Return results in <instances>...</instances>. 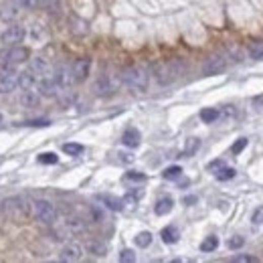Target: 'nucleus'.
Instances as JSON below:
<instances>
[{
  "instance_id": "0eeeda50",
  "label": "nucleus",
  "mask_w": 263,
  "mask_h": 263,
  "mask_svg": "<svg viewBox=\"0 0 263 263\" xmlns=\"http://www.w3.org/2000/svg\"><path fill=\"white\" fill-rule=\"evenodd\" d=\"M225 69H227V55H213L203 65V73L205 75H219Z\"/></svg>"
},
{
  "instance_id": "58836bf2",
  "label": "nucleus",
  "mask_w": 263,
  "mask_h": 263,
  "mask_svg": "<svg viewBox=\"0 0 263 263\" xmlns=\"http://www.w3.org/2000/svg\"><path fill=\"white\" fill-rule=\"evenodd\" d=\"M22 8H26V10H35V8H39L41 6V0H16Z\"/></svg>"
},
{
  "instance_id": "f257e3e1",
  "label": "nucleus",
  "mask_w": 263,
  "mask_h": 263,
  "mask_svg": "<svg viewBox=\"0 0 263 263\" xmlns=\"http://www.w3.org/2000/svg\"><path fill=\"white\" fill-rule=\"evenodd\" d=\"M184 71H186V63L182 59H170L164 63H156L152 69V75L158 85L166 87V85H172L174 81H178L184 75Z\"/></svg>"
},
{
  "instance_id": "7ed1b4c3",
  "label": "nucleus",
  "mask_w": 263,
  "mask_h": 263,
  "mask_svg": "<svg viewBox=\"0 0 263 263\" xmlns=\"http://www.w3.org/2000/svg\"><path fill=\"white\" fill-rule=\"evenodd\" d=\"M30 217L39 223H45V225H53L57 219H59V211L55 209V205H51L49 201L45 199H37V201H30Z\"/></svg>"
},
{
  "instance_id": "423d86ee",
  "label": "nucleus",
  "mask_w": 263,
  "mask_h": 263,
  "mask_svg": "<svg viewBox=\"0 0 263 263\" xmlns=\"http://www.w3.org/2000/svg\"><path fill=\"white\" fill-rule=\"evenodd\" d=\"M26 59H28V51L22 49V47H14L0 57V67H12V65H18Z\"/></svg>"
},
{
  "instance_id": "a211bd4d",
  "label": "nucleus",
  "mask_w": 263,
  "mask_h": 263,
  "mask_svg": "<svg viewBox=\"0 0 263 263\" xmlns=\"http://www.w3.org/2000/svg\"><path fill=\"white\" fill-rule=\"evenodd\" d=\"M172 207H174V199L172 196H160L156 201V205H154V213L158 217H164V215H168L172 211Z\"/></svg>"
},
{
  "instance_id": "aec40b11",
  "label": "nucleus",
  "mask_w": 263,
  "mask_h": 263,
  "mask_svg": "<svg viewBox=\"0 0 263 263\" xmlns=\"http://www.w3.org/2000/svg\"><path fill=\"white\" fill-rule=\"evenodd\" d=\"M140 140H142V136H140V132L136 130V128H128V130L124 132V136H122V142L128 148H138L140 146Z\"/></svg>"
},
{
  "instance_id": "dca6fc26",
  "label": "nucleus",
  "mask_w": 263,
  "mask_h": 263,
  "mask_svg": "<svg viewBox=\"0 0 263 263\" xmlns=\"http://www.w3.org/2000/svg\"><path fill=\"white\" fill-rule=\"evenodd\" d=\"M37 79H39V77L35 75L32 69H24V71L18 73V87H20V89L35 87V85H37Z\"/></svg>"
},
{
  "instance_id": "c03bdc74",
  "label": "nucleus",
  "mask_w": 263,
  "mask_h": 263,
  "mask_svg": "<svg viewBox=\"0 0 263 263\" xmlns=\"http://www.w3.org/2000/svg\"><path fill=\"white\" fill-rule=\"evenodd\" d=\"M184 203H186V205H190V203H196V196H186V199H184Z\"/></svg>"
},
{
  "instance_id": "4c0bfd02",
  "label": "nucleus",
  "mask_w": 263,
  "mask_h": 263,
  "mask_svg": "<svg viewBox=\"0 0 263 263\" xmlns=\"http://www.w3.org/2000/svg\"><path fill=\"white\" fill-rule=\"evenodd\" d=\"M231 261L233 263H257V257H255V255H233Z\"/></svg>"
},
{
  "instance_id": "f03ea898",
  "label": "nucleus",
  "mask_w": 263,
  "mask_h": 263,
  "mask_svg": "<svg viewBox=\"0 0 263 263\" xmlns=\"http://www.w3.org/2000/svg\"><path fill=\"white\" fill-rule=\"evenodd\" d=\"M148 81H150V77H148L146 69L140 67V65H132V67H126L122 71V83L128 89H132V91H138V93L146 91L148 89Z\"/></svg>"
},
{
  "instance_id": "4be33fe9",
  "label": "nucleus",
  "mask_w": 263,
  "mask_h": 263,
  "mask_svg": "<svg viewBox=\"0 0 263 263\" xmlns=\"http://www.w3.org/2000/svg\"><path fill=\"white\" fill-rule=\"evenodd\" d=\"M85 249H87V253H91V255H95V257H104L106 253H108V247H106V243H102V241H89L87 245H85Z\"/></svg>"
},
{
  "instance_id": "a878e982",
  "label": "nucleus",
  "mask_w": 263,
  "mask_h": 263,
  "mask_svg": "<svg viewBox=\"0 0 263 263\" xmlns=\"http://www.w3.org/2000/svg\"><path fill=\"white\" fill-rule=\"evenodd\" d=\"M217 247H219V237H215V235L207 237V239L201 243V251H203V253H211V251H215Z\"/></svg>"
},
{
  "instance_id": "5701e85b",
  "label": "nucleus",
  "mask_w": 263,
  "mask_h": 263,
  "mask_svg": "<svg viewBox=\"0 0 263 263\" xmlns=\"http://www.w3.org/2000/svg\"><path fill=\"white\" fill-rule=\"evenodd\" d=\"M215 178L217 180H231V178H235V168L233 166H227V164H223L219 170H215Z\"/></svg>"
},
{
  "instance_id": "4468645a",
  "label": "nucleus",
  "mask_w": 263,
  "mask_h": 263,
  "mask_svg": "<svg viewBox=\"0 0 263 263\" xmlns=\"http://www.w3.org/2000/svg\"><path fill=\"white\" fill-rule=\"evenodd\" d=\"M20 106L22 108H26V110H32V108H37L39 104H41V93L39 91H35L32 87H28V89H22V93H20Z\"/></svg>"
},
{
  "instance_id": "72a5a7b5",
  "label": "nucleus",
  "mask_w": 263,
  "mask_h": 263,
  "mask_svg": "<svg viewBox=\"0 0 263 263\" xmlns=\"http://www.w3.org/2000/svg\"><path fill=\"white\" fill-rule=\"evenodd\" d=\"M251 225L253 227H261L263 225V207H257L251 215Z\"/></svg>"
},
{
  "instance_id": "f3484780",
  "label": "nucleus",
  "mask_w": 263,
  "mask_h": 263,
  "mask_svg": "<svg viewBox=\"0 0 263 263\" xmlns=\"http://www.w3.org/2000/svg\"><path fill=\"white\" fill-rule=\"evenodd\" d=\"M110 211H114V213H120V211H124V199H118V196H112V194H100L97 196Z\"/></svg>"
},
{
  "instance_id": "a19ab883",
  "label": "nucleus",
  "mask_w": 263,
  "mask_h": 263,
  "mask_svg": "<svg viewBox=\"0 0 263 263\" xmlns=\"http://www.w3.org/2000/svg\"><path fill=\"white\" fill-rule=\"evenodd\" d=\"M126 180H134V182H144L146 180V174H142V172H126Z\"/></svg>"
},
{
  "instance_id": "37998d69",
  "label": "nucleus",
  "mask_w": 263,
  "mask_h": 263,
  "mask_svg": "<svg viewBox=\"0 0 263 263\" xmlns=\"http://www.w3.org/2000/svg\"><path fill=\"white\" fill-rule=\"evenodd\" d=\"M223 164H225L223 160H213V162L209 164V170H211V172H215V170H219V168H221Z\"/></svg>"
},
{
  "instance_id": "1a4fd4ad",
  "label": "nucleus",
  "mask_w": 263,
  "mask_h": 263,
  "mask_svg": "<svg viewBox=\"0 0 263 263\" xmlns=\"http://www.w3.org/2000/svg\"><path fill=\"white\" fill-rule=\"evenodd\" d=\"M20 4L16 2V0H6V2H2L0 4V20L2 22H12V20H16L18 16H20Z\"/></svg>"
},
{
  "instance_id": "393cba45",
  "label": "nucleus",
  "mask_w": 263,
  "mask_h": 263,
  "mask_svg": "<svg viewBox=\"0 0 263 263\" xmlns=\"http://www.w3.org/2000/svg\"><path fill=\"white\" fill-rule=\"evenodd\" d=\"M219 118H221V112L215 110V108H207V110L201 112V120H203L205 124H213V122H217Z\"/></svg>"
},
{
  "instance_id": "ddd939ff",
  "label": "nucleus",
  "mask_w": 263,
  "mask_h": 263,
  "mask_svg": "<svg viewBox=\"0 0 263 263\" xmlns=\"http://www.w3.org/2000/svg\"><path fill=\"white\" fill-rule=\"evenodd\" d=\"M81 257H83V247L79 243H67L59 253L61 261H79Z\"/></svg>"
},
{
  "instance_id": "39448f33",
  "label": "nucleus",
  "mask_w": 263,
  "mask_h": 263,
  "mask_svg": "<svg viewBox=\"0 0 263 263\" xmlns=\"http://www.w3.org/2000/svg\"><path fill=\"white\" fill-rule=\"evenodd\" d=\"M116 79L112 77V75H108V73H102L97 79H95V83H93V91H95V95H100V97H108V95H112L114 91H116Z\"/></svg>"
},
{
  "instance_id": "20e7f679",
  "label": "nucleus",
  "mask_w": 263,
  "mask_h": 263,
  "mask_svg": "<svg viewBox=\"0 0 263 263\" xmlns=\"http://www.w3.org/2000/svg\"><path fill=\"white\" fill-rule=\"evenodd\" d=\"M18 87V73L12 67H0V93H12Z\"/></svg>"
},
{
  "instance_id": "6ab92c4d",
  "label": "nucleus",
  "mask_w": 263,
  "mask_h": 263,
  "mask_svg": "<svg viewBox=\"0 0 263 263\" xmlns=\"http://www.w3.org/2000/svg\"><path fill=\"white\" fill-rule=\"evenodd\" d=\"M28 69H32L37 77H43V75H49L51 65H49V61H47V59L37 57V59H32V61H30V67H28Z\"/></svg>"
},
{
  "instance_id": "f704fd0d",
  "label": "nucleus",
  "mask_w": 263,
  "mask_h": 263,
  "mask_svg": "<svg viewBox=\"0 0 263 263\" xmlns=\"http://www.w3.org/2000/svg\"><path fill=\"white\" fill-rule=\"evenodd\" d=\"M219 112H221V118H223V120H233V118L237 116V110H235L233 106H225V108L219 110Z\"/></svg>"
},
{
  "instance_id": "ea45409f",
  "label": "nucleus",
  "mask_w": 263,
  "mask_h": 263,
  "mask_svg": "<svg viewBox=\"0 0 263 263\" xmlns=\"http://www.w3.org/2000/svg\"><path fill=\"white\" fill-rule=\"evenodd\" d=\"M120 261L122 263H134L136 261V253H134L132 249H124V251L120 253Z\"/></svg>"
},
{
  "instance_id": "c85d7f7f",
  "label": "nucleus",
  "mask_w": 263,
  "mask_h": 263,
  "mask_svg": "<svg viewBox=\"0 0 263 263\" xmlns=\"http://www.w3.org/2000/svg\"><path fill=\"white\" fill-rule=\"evenodd\" d=\"M180 174H182V168H180V166H168V168L162 172V178H166V180H176V178H180Z\"/></svg>"
},
{
  "instance_id": "412c9836",
  "label": "nucleus",
  "mask_w": 263,
  "mask_h": 263,
  "mask_svg": "<svg viewBox=\"0 0 263 263\" xmlns=\"http://www.w3.org/2000/svg\"><path fill=\"white\" fill-rule=\"evenodd\" d=\"M160 237H162V241L166 243V245H174V243H178V239H180V233H178V229L176 227H164L162 231H160Z\"/></svg>"
},
{
  "instance_id": "e433bc0d",
  "label": "nucleus",
  "mask_w": 263,
  "mask_h": 263,
  "mask_svg": "<svg viewBox=\"0 0 263 263\" xmlns=\"http://www.w3.org/2000/svg\"><path fill=\"white\" fill-rule=\"evenodd\" d=\"M245 146H247V138H239V140L231 146V152H233V154H241V152L245 150Z\"/></svg>"
},
{
  "instance_id": "9d476101",
  "label": "nucleus",
  "mask_w": 263,
  "mask_h": 263,
  "mask_svg": "<svg viewBox=\"0 0 263 263\" xmlns=\"http://www.w3.org/2000/svg\"><path fill=\"white\" fill-rule=\"evenodd\" d=\"M53 79L57 81L59 89H69V87L75 83V79H73V73H71V67H67V65H61V67H57V69H55V75H53Z\"/></svg>"
},
{
  "instance_id": "473e14b6",
  "label": "nucleus",
  "mask_w": 263,
  "mask_h": 263,
  "mask_svg": "<svg viewBox=\"0 0 263 263\" xmlns=\"http://www.w3.org/2000/svg\"><path fill=\"white\" fill-rule=\"evenodd\" d=\"M142 196H144V192H142V190H130V192L124 196V203H126V205H136Z\"/></svg>"
},
{
  "instance_id": "cd10ccee",
  "label": "nucleus",
  "mask_w": 263,
  "mask_h": 263,
  "mask_svg": "<svg viewBox=\"0 0 263 263\" xmlns=\"http://www.w3.org/2000/svg\"><path fill=\"white\" fill-rule=\"evenodd\" d=\"M199 146H201V140H199V138H188V140H186V146H184L182 156H192V154L199 150Z\"/></svg>"
},
{
  "instance_id": "9b49d317",
  "label": "nucleus",
  "mask_w": 263,
  "mask_h": 263,
  "mask_svg": "<svg viewBox=\"0 0 263 263\" xmlns=\"http://www.w3.org/2000/svg\"><path fill=\"white\" fill-rule=\"evenodd\" d=\"M89 69H91V61H89V59H77V61L71 65V73H73L75 83L85 81L87 75H89Z\"/></svg>"
},
{
  "instance_id": "7c9ffc66",
  "label": "nucleus",
  "mask_w": 263,
  "mask_h": 263,
  "mask_svg": "<svg viewBox=\"0 0 263 263\" xmlns=\"http://www.w3.org/2000/svg\"><path fill=\"white\" fill-rule=\"evenodd\" d=\"M41 164H57L59 162V156L55 154V152H43V154H39V158H37Z\"/></svg>"
},
{
  "instance_id": "6e6552de",
  "label": "nucleus",
  "mask_w": 263,
  "mask_h": 263,
  "mask_svg": "<svg viewBox=\"0 0 263 263\" xmlns=\"http://www.w3.org/2000/svg\"><path fill=\"white\" fill-rule=\"evenodd\" d=\"M37 91L41 93V97H55L59 91V85L53 79V75H43L37 79Z\"/></svg>"
},
{
  "instance_id": "b1692460",
  "label": "nucleus",
  "mask_w": 263,
  "mask_h": 263,
  "mask_svg": "<svg viewBox=\"0 0 263 263\" xmlns=\"http://www.w3.org/2000/svg\"><path fill=\"white\" fill-rule=\"evenodd\" d=\"M247 53H249V57H251L253 61H263V41L251 43L249 49H247Z\"/></svg>"
},
{
  "instance_id": "c9c22d12",
  "label": "nucleus",
  "mask_w": 263,
  "mask_h": 263,
  "mask_svg": "<svg viewBox=\"0 0 263 263\" xmlns=\"http://www.w3.org/2000/svg\"><path fill=\"white\" fill-rule=\"evenodd\" d=\"M22 126H30V128H49L51 122H49V120H28V122H24Z\"/></svg>"
},
{
  "instance_id": "f8f14e48",
  "label": "nucleus",
  "mask_w": 263,
  "mask_h": 263,
  "mask_svg": "<svg viewBox=\"0 0 263 263\" xmlns=\"http://www.w3.org/2000/svg\"><path fill=\"white\" fill-rule=\"evenodd\" d=\"M24 35H26V30H24V26H20V24H10V26H6V30L2 32V43H8V45H12V43H20L22 39H24Z\"/></svg>"
},
{
  "instance_id": "79ce46f5",
  "label": "nucleus",
  "mask_w": 263,
  "mask_h": 263,
  "mask_svg": "<svg viewBox=\"0 0 263 263\" xmlns=\"http://www.w3.org/2000/svg\"><path fill=\"white\" fill-rule=\"evenodd\" d=\"M118 156H120V160H122L124 164H132V162H134V156H132L130 152H120Z\"/></svg>"
},
{
  "instance_id": "a18cd8bd",
  "label": "nucleus",
  "mask_w": 263,
  "mask_h": 263,
  "mask_svg": "<svg viewBox=\"0 0 263 263\" xmlns=\"http://www.w3.org/2000/svg\"><path fill=\"white\" fill-rule=\"evenodd\" d=\"M0 122H2V116H0Z\"/></svg>"
},
{
  "instance_id": "2eb2a0df",
  "label": "nucleus",
  "mask_w": 263,
  "mask_h": 263,
  "mask_svg": "<svg viewBox=\"0 0 263 263\" xmlns=\"http://www.w3.org/2000/svg\"><path fill=\"white\" fill-rule=\"evenodd\" d=\"M63 227H65V231H67V233H71V235L85 233V229H87L85 221H83L81 217H77V215H71V217H67V219L63 221Z\"/></svg>"
},
{
  "instance_id": "2f4dec72",
  "label": "nucleus",
  "mask_w": 263,
  "mask_h": 263,
  "mask_svg": "<svg viewBox=\"0 0 263 263\" xmlns=\"http://www.w3.org/2000/svg\"><path fill=\"white\" fill-rule=\"evenodd\" d=\"M243 245H245V239H243L241 235H235V237H231V239L227 241V247H229V249H233V251L241 249Z\"/></svg>"
},
{
  "instance_id": "bb28decb",
  "label": "nucleus",
  "mask_w": 263,
  "mask_h": 263,
  "mask_svg": "<svg viewBox=\"0 0 263 263\" xmlns=\"http://www.w3.org/2000/svg\"><path fill=\"white\" fill-rule=\"evenodd\" d=\"M134 243L138 245V247H148L150 243H152V233H148V231H142V233H138L136 237H134Z\"/></svg>"
},
{
  "instance_id": "c756f323",
  "label": "nucleus",
  "mask_w": 263,
  "mask_h": 263,
  "mask_svg": "<svg viewBox=\"0 0 263 263\" xmlns=\"http://www.w3.org/2000/svg\"><path fill=\"white\" fill-rule=\"evenodd\" d=\"M83 150L85 148L81 144H73V142L71 144H63V152L69 154V156H79V154H83Z\"/></svg>"
}]
</instances>
